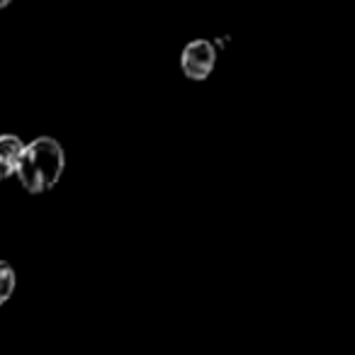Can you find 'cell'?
Masks as SVG:
<instances>
[{"instance_id":"obj_3","label":"cell","mask_w":355,"mask_h":355,"mask_svg":"<svg viewBox=\"0 0 355 355\" xmlns=\"http://www.w3.org/2000/svg\"><path fill=\"white\" fill-rule=\"evenodd\" d=\"M22 148H25V144H22L20 137H15V134H3V137H0V180L15 175Z\"/></svg>"},{"instance_id":"obj_5","label":"cell","mask_w":355,"mask_h":355,"mask_svg":"<svg viewBox=\"0 0 355 355\" xmlns=\"http://www.w3.org/2000/svg\"><path fill=\"white\" fill-rule=\"evenodd\" d=\"M3 8H8V0H0V10H3Z\"/></svg>"},{"instance_id":"obj_2","label":"cell","mask_w":355,"mask_h":355,"mask_svg":"<svg viewBox=\"0 0 355 355\" xmlns=\"http://www.w3.org/2000/svg\"><path fill=\"white\" fill-rule=\"evenodd\" d=\"M214 59H217V51H214L212 42L195 40L183 49L180 69L190 80H205L209 76V71L214 69Z\"/></svg>"},{"instance_id":"obj_4","label":"cell","mask_w":355,"mask_h":355,"mask_svg":"<svg viewBox=\"0 0 355 355\" xmlns=\"http://www.w3.org/2000/svg\"><path fill=\"white\" fill-rule=\"evenodd\" d=\"M15 292V272L6 261H0V304H6Z\"/></svg>"},{"instance_id":"obj_1","label":"cell","mask_w":355,"mask_h":355,"mask_svg":"<svg viewBox=\"0 0 355 355\" xmlns=\"http://www.w3.org/2000/svg\"><path fill=\"white\" fill-rule=\"evenodd\" d=\"M64 168H66L64 146L51 137H40L22 148L15 175L27 193L42 195L59 183L61 175H64Z\"/></svg>"}]
</instances>
